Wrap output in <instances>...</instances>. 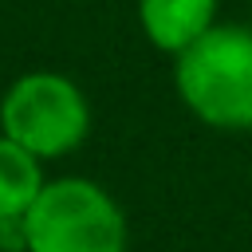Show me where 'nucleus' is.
Masks as SVG:
<instances>
[{"mask_svg":"<svg viewBox=\"0 0 252 252\" xmlns=\"http://www.w3.org/2000/svg\"><path fill=\"white\" fill-rule=\"evenodd\" d=\"M87 94L59 71H28L0 98V134L32 150L39 161L75 154L87 142Z\"/></svg>","mask_w":252,"mask_h":252,"instance_id":"7ed1b4c3","label":"nucleus"},{"mask_svg":"<svg viewBox=\"0 0 252 252\" xmlns=\"http://www.w3.org/2000/svg\"><path fill=\"white\" fill-rule=\"evenodd\" d=\"M24 252H126L118 201L87 177H55L20 220Z\"/></svg>","mask_w":252,"mask_h":252,"instance_id":"f03ea898","label":"nucleus"},{"mask_svg":"<svg viewBox=\"0 0 252 252\" xmlns=\"http://www.w3.org/2000/svg\"><path fill=\"white\" fill-rule=\"evenodd\" d=\"M138 20L158 51L177 55L217 24V0H138Z\"/></svg>","mask_w":252,"mask_h":252,"instance_id":"20e7f679","label":"nucleus"},{"mask_svg":"<svg viewBox=\"0 0 252 252\" xmlns=\"http://www.w3.org/2000/svg\"><path fill=\"white\" fill-rule=\"evenodd\" d=\"M43 185V161L8 134H0V220H24Z\"/></svg>","mask_w":252,"mask_h":252,"instance_id":"39448f33","label":"nucleus"},{"mask_svg":"<svg viewBox=\"0 0 252 252\" xmlns=\"http://www.w3.org/2000/svg\"><path fill=\"white\" fill-rule=\"evenodd\" d=\"M181 102L217 130H252V28L213 24L173 55Z\"/></svg>","mask_w":252,"mask_h":252,"instance_id":"f257e3e1","label":"nucleus"}]
</instances>
